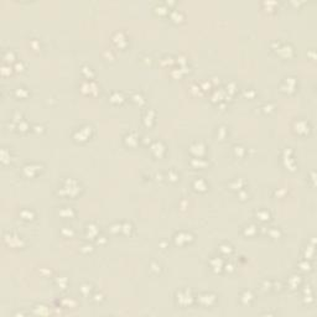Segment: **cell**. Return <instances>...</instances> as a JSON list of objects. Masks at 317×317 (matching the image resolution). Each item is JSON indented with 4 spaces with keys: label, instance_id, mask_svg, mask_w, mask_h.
<instances>
[{
    "label": "cell",
    "instance_id": "23",
    "mask_svg": "<svg viewBox=\"0 0 317 317\" xmlns=\"http://www.w3.org/2000/svg\"><path fill=\"white\" fill-rule=\"evenodd\" d=\"M256 217H259L261 220H268V219L270 218V214H269V212L268 211L261 210V211L256 212Z\"/></svg>",
    "mask_w": 317,
    "mask_h": 317
},
{
    "label": "cell",
    "instance_id": "20",
    "mask_svg": "<svg viewBox=\"0 0 317 317\" xmlns=\"http://www.w3.org/2000/svg\"><path fill=\"white\" fill-rule=\"evenodd\" d=\"M124 101V97L121 93H118V92H114L111 96H110V102L113 103H121Z\"/></svg>",
    "mask_w": 317,
    "mask_h": 317
},
{
    "label": "cell",
    "instance_id": "19",
    "mask_svg": "<svg viewBox=\"0 0 317 317\" xmlns=\"http://www.w3.org/2000/svg\"><path fill=\"white\" fill-rule=\"evenodd\" d=\"M60 214H61L62 217H65V218H71V217L75 215V212L72 211V208H70V207H63V208L60 211Z\"/></svg>",
    "mask_w": 317,
    "mask_h": 317
},
{
    "label": "cell",
    "instance_id": "5",
    "mask_svg": "<svg viewBox=\"0 0 317 317\" xmlns=\"http://www.w3.org/2000/svg\"><path fill=\"white\" fill-rule=\"evenodd\" d=\"M198 302L201 304V305H203V306H212L214 302H215V295H213V294H208V292H205V294H201L200 296H198Z\"/></svg>",
    "mask_w": 317,
    "mask_h": 317
},
{
    "label": "cell",
    "instance_id": "16",
    "mask_svg": "<svg viewBox=\"0 0 317 317\" xmlns=\"http://www.w3.org/2000/svg\"><path fill=\"white\" fill-rule=\"evenodd\" d=\"M113 40H114V42H115L118 46H120V47H121V42L126 43V41H125L126 38L124 37V34H123V32H116V34L114 35Z\"/></svg>",
    "mask_w": 317,
    "mask_h": 317
},
{
    "label": "cell",
    "instance_id": "14",
    "mask_svg": "<svg viewBox=\"0 0 317 317\" xmlns=\"http://www.w3.org/2000/svg\"><path fill=\"white\" fill-rule=\"evenodd\" d=\"M253 299H254V296H253V294H251L250 291H244L243 295H242V297H240V301H242L243 304L248 305V304H250V302L253 301Z\"/></svg>",
    "mask_w": 317,
    "mask_h": 317
},
{
    "label": "cell",
    "instance_id": "37",
    "mask_svg": "<svg viewBox=\"0 0 317 317\" xmlns=\"http://www.w3.org/2000/svg\"><path fill=\"white\" fill-rule=\"evenodd\" d=\"M14 68H15L16 71H22V70H24V65H22V62H15Z\"/></svg>",
    "mask_w": 317,
    "mask_h": 317
},
{
    "label": "cell",
    "instance_id": "21",
    "mask_svg": "<svg viewBox=\"0 0 317 317\" xmlns=\"http://www.w3.org/2000/svg\"><path fill=\"white\" fill-rule=\"evenodd\" d=\"M97 233H98V229H97V227H96L94 224H89V225H87V234H88V235H91V237H96V235H97Z\"/></svg>",
    "mask_w": 317,
    "mask_h": 317
},
{
    "label": "cell",
    "instance_id": "26",
    "mask_svg": "<svg viewBox=\"0 0 317 317\" xmlns=\"http://www.w3.org/2000/svg\"><path fill=\"white\" fill-rule=\"evenodd\" d=\"M219 250H220V253H223V254H229V253L232 251V247H230L229 244H222V245L219 247Z\"/></svg>",
    "mask_w": 317,
    "mask_h": 317
},
{
    "label": "cell",
    "instance_id": "28",
    "mask_svg": "<svg viewBox=\"0 0 317 317\" xmlns=\"http://www.w3.org/2000/svg\"><path fill=\"white\" fill-rule=\"evenodd\" d=\"M1 73H2V76H6L7 73H11V67H10V65L4 63L2 67H1Z\"/></svg>",
    "mask_w": 317,
    "mask_h": 317
},
{
    "label": "cell",
    "instance_id": "29",
    "mask_svg": "<svg viewBox=\"0 0 317 317\" xmlns=\"http://www.w3.org/2000/svg\"><path fill=\"white\" fill-rule=\"evenodd\" d=\"M245 234L247 235H253L255 232H256V227L255 225H249V227H245Z\"/></svg>",
    "mask_w": 317,
    "mask_h": 317
},
{
    "label": "cell",
    "instance_id": "15",
    "mask_svg": "<svg viewBox=\"0 0 317 317\" xmlns=\"http://www.w3.org/2000/svg\"><path fill=\"white\" fill-rule=\"evenodd\" d=\"M2 60H4V63L10 65V62H12L15 60V53L12 51H5L2 55Z\"/></svg>",
    "mask_w": 317,
    "mask_h": 317
},
{
    "label": "cell",
    "instance_id": "30",
    "mask_svg": "<svg viewBox=\"0 0 317 317\" xmlns=\"http://www.w3.org/2000/svg\"><path fill=\"white\" fill-rule=\"evenodd\" d=\"M17 129L21 130V131H26L29 129V125L25 121H20V123H17Z\"/></svg>",
    "mask_w": 317,
    "mask_h": 317
},
{
    "label": "cell",
    "instance_id": "33",
    "mask_svg": "<svg viewBox=\"0 0 317 317\" xmlns=\"http://www.w3.org/2000/svg\"><path fill=\"white\" fill-rule=\"evenodd\" d=\"M121 230H123V232H125V234L130 233V230H131V224H129V223H124V224H121Z\"/></svg>",
    "mask_w": 317,
    "mask_h": 317
},
{
    "label": "cell",
    "instance_id": "3",
    "mask_svg": "<svg viewBox=\"0 0 317 317\" xmlns=\"http://www.w3.org/2000/svg\"><path fill=\"white\" fill-rule=\"evenodd\" d=\"M91 131H92V128H91V126H83V128H81V129H78V130L75 131L73 138H75L76 140H79V141H84V140H87V139L89 138Z\"/></svg>",
    "mask_w": 317,
    "mask_h": 317
},
{
    "label": "cell",
    "instance_id": "17",
    "mask_svg": "<svg viewBox=\"0 0 317 317\" xmlns=\"http://www.w3.org/2000/svg\"><path fill=\"white\" fill-rule=\"evenodd\" d=\"M10 150H7L6 147H2L1 149V162L2 164H7L10 162Z\"/></svg>",
    "mask_w": 317,
    "mask_h": 317
},
{
    "label": "cell",
    "instance_id": "34",
    "mask_svg": "<svg viewBox=\"0 0 317 317\" xmlns=\"http://www.w3.org/2000/svg\"><path fill=\"white\" fill-rule=\"evenodd\" d=\"M133 101H134V102H136V103H143V102H144L143 96H141V94H139V93H136V94H134V96H133Z\"/></svg>",
    "mask_w": 317,
    "mask_h": 317
},
{
    "label": "cell",
    "instance_id": "39",
    "mask_svg": "<svg viewBox=\"0 0 317 317\" xmlns=\"http://www.w3.org/2000/svg\"><path fill=\"white\" fill-rule=\"evenodd\" d=\"M34 128H35V130H36V131H42V129H43V126H42V125H35Z\"/></svg>",
    "mask_w": 317,
    "mask_h": 317
},
{
    "label": "cell",
    "instance_id": "2",
    "mask_svg": "<svg viewBox=\"0 0 317 317\" xmlns=\"http://www.w3.org/2000/svg\"><path fill=\"white\" fill-rule=\"evenodd\" d=\"M193 301V296L191 295V291L188 290H182L177 292V302L181 306H188Z\"/></svg>",
    "mask_w": 317,
    "mask_h": 317
},
{
    "label": "cell",
    "instance_id": "18",
    "mask_svg": "<svg viewBox=\"0 0 317 317\" xmlns=\"http://www.w3.org/2000/svg\"><path fill=\"white\" fill-rule=\"evenodd\" d=\"M20 215H21L24 219H26V220H32L34 217H35L34 212L31 211V210H22V211L20 212Z\"/></svg>",
    "mask_w": 317,
    "mask_h": 317
},
{
    "label": "cell",
    "instance_id": "31",
    "mask_svg": "<svg viewBox=\"0 0 317 317\" xmlns=\"http://www.w3.org/2000/svg\"><path fill=\"white\" fill-rule=\"evenodd\" d=\"M268 233H269V234H270L273 238H278V237L280 235V230H279L278 228H271V229H270Z\"/></svg>",
    "mask_w": 317,
    "mask_h": 317
},
{
    "label": "cell",
    "instance_id": "10",
    "mask_svg": "<svg viewBox=\"0 0 317 317\" xmlns=\"http://www.w3.org/2000/svg\"><path fill=\"white\" fill-rule=\"evenodd\" d=\"M295 128H296L297 133H304L305 134L309 130V124L304 120H297V121H295Z\"/></svg>",
    "mask_w": 317,
    "mask_h": 317
},
{
    "label": "cell",
    "instance_id": "8",
    "mask_svg": "<svg viewBox=\"0 0 317 317\" xmlns=\"http://www.w3.org/2000/svg\"><path fill=\"white\" fill-rule=\"evenodd\" d=\"M190 151H191L195 156H201V155H203V152H205V145H203L202 143H195V144L191 145Z\"/></svg>",
    "mask_w": 317,
    "mask_h": 317
},
{
    "label": "cell",
    "instance_id": "38",
    "mask_svg": "<svg viewBox=\"0 0 317 317\" xmlns=\"http://www.w3.org/2000/svg\"><path fill=\"white\" fill-rule=\"evenodd\" d=\"M94 297H96V299H94L96 301H98V300L101 301V300L103 299V295H102V294H96V295H94Z\"/></svg>",
    "mask_w": 317,
    "mask_h": 317
},
{
    "label": "cell",
    "instance_id": "7",
    "mask_svg": "<svg viewBox=\"0 0 317 317\" xmlns=\"http://www.w3.org/2000/svg\"><path fill=\"white\" fill-rule=\"evenodd\" d=\"M150 149H151L152 154H155V156H159V157L165 152V146H164V144H162L161 141H155V143H152V145L150 146Z\"/></svg>",
    "mask_w": 317,
    "mask_h": 317
},
{
    "label": "cell",
    "instance_id": "6",
    "mask_svg": "<svg viewBox=\"0 0 317 317\" xmlns=\"http://www.w3.org/2000/svg\"><path fill=\"white\" fill-rule=\"evenodd\" d=\"M40 167H41V166H40V165H36V164H27V165H25V166L22 167V172H24L25 176L32 177V176L38 171Z\"/></svg>",
    "mask_w": 317,
    "mask_h": 317
},
{
    "label": "cell",
    "instance_id": "13",
    "mask_svg": "<svg viewBox=\"0 0 317 317\" xmlns=\"http://www.w3.org/2000/svg\"><path fill=\"white\" fill-rule=\"evenodd\" d=\"M152 121H154V111H152L151 109H149V110H146V113L144 114V123H145V125L150 126Z\"/></svg>",
    "mask_w": 317,
    "mask_h": 317
},
{
    "label": "cell",
    "instance_id": "27",
    "mask_svg": "<svg viewBox=\"0 0 317 317\" xmlns=\"http://www.w3.org/2000/svg\"><path fill=\"white\" fill-rule=\"evenodd\" d=\"M171 16H172V19L175 20V21H181L182 20V17H183V15H182V12L181 11H177V10H175V11H172V14H171Z\"/></svg>",
    "mask_w": 317,
    "mask_h": 317
},
{
    "label": "cell",
    "instance_id": "9",
    "mask_svg": "<svg viewBox=\"0 0 317 317\" xmlns=\"http://www.w3.org/2000/svg\"><path fill=\"white\" fill-rule=\"evenodd\" d=\"M191 239H192V235H191V234H188V233H183V232H181V233L176 234V237H175V240H176V243H177V244L187 243V242H188V240H191Z\"/></svg>",
    "mask_w": 317,
    "mask_h": 317
},
{
    "label": "cell",
    "instance_id": "36",
    "mask_svg": "<svg viewBox=\"0 0 317 317\" xmlns=\"http://www.w3.org/2000/svg\"><path fill=\"white\" fill-rule=\"evenodd\" d=\"M87 291H91V285H82V288H81V292L82 294H84V295H87Z\"/></svg>",
    "mask_w": 317,
    "mask_h": 317
},
{
    "label": "cell",
    "instance_id": "4",
    "mask_svg": "<svg viewBox=\"0 0 317 317\" xmlns=\"http://www.w3.org/2000/svg\"><path fill=\"white\" fill-rule=\"evenodd\" d=\"M4 242L6 244H9L10 247H14V248H20L22 245V239L21 237L19 235H15V234H6L4 237Z\"/></svg>",
    "mask_w": 317,
    "mask_h": 317
},
{
    "label": "cell",
    "instance_id": "12",
    "mask_svg": "<svg viewBox=\"0 0 317 317\" xmlns=\"http://www.w3.org/2000/svg\"><path fill=\"white\" fill-rule=\"evenodd\" d=\"M193 187H195V190H197V191H206V190H207V183H206L205 180L197 179V180L193 182Z\"/></svg>",
    "mask_w": 317,
    "mask_h": 317
},
{
    "label": "cell",
    "instance_id": "1",
    "mask_svg": "<svg viewBox=\"0 0 317 317\" xmlns=\"http://www.w3.org/2000/svg\"><path fill=\"white\" fill-rule=\"evenodd\" d=\"M79 191V185L77 181H75L73 179H67L63 185H62V188L58 193L61 195H66V196H75L77 195V192Z\"/></svg>",
    "mask_w": 317,
    "mask_h": 317
},
{
    "label": "cell",
    "instance_id": "35",
    "mask_svg": "<svg viewBox=\"0 0 317 317\" xmlns=\"http://www.w3.org/2000/svg\"><path fill=\"white\" fill-rule=\"evenodd\" d=\"M169 179H170V180H172V181H176V180L179 179V175H177V174H175V171H174V170H171V171H170V174H169Z\"/></svg>",
    "mask_w": 317,
    "mask_h": 317
},
{
    "label": "cell",
    "instance_id": "25",
    "mask_svg": "<svg viewBox=\"0 0 317 317\" xmlns=\"http://www.w3.org/2000/svg\"><path fill=\"white\" fill-rule=\"evenodd\" d=\"M233 182H235V185H230V187H232L233 190H240V188H243V185H244L243 180L238 179V180H234Z\"/></svg>",
    "mask_w": 317,
    "mask_h": 317
},
{
    "label": "cell",
    "instance_id": "22",
    "mask_svg": "<svg viewBox=\"0 0 317 317\" xmlns=\"http://www.w3.org/2000/svg\"><path fill=\"white\" fill-rule=\"evenodd\" d=\"M27 91H26V88H22V87H20V88H16L15 89V96L16 97H20V98H24V97H26L27 96Z\"/></svg>",
    "mask_w": 317,
    "mask_h": 317
},
{
    "label": "cell",
    "instance_id": "32",
    "mask_svg": "<svg viewBox=\"0 0 317 317\" xmlns=\"http://www.w3.org/2000/svg\"><path fill=\"white\" fill-rule=\"evenodd\" d=\"M120 230H121V224H119V223L113 224V225L110 227V232H113V233H118V232H120Z\"/></svg>",
    "mask_w": 317,
    "mask_h": 317
},
{
    "label": "cell",
    "instance_id": "24",
    "mask_svg": "<svg viewBox=\"0 0 317 317\" xmlns=\"http://www.w3.org/2000/svg\"><path fill=\"white\" fill-rule=\"evenodd\" d=\"M211 265L213 269H220L222 268V265H223V263H222V260L220 259H218V258H214V259H212L211 260Z\"/></svg>",
    "mask_w": 317,
    "mask_h": 317
},
{
    "label": "cell",
    "instance_id": "11",
    "mask_svg": "<svg viewBox=\"0 0 317 317\" xmlns=\"http://www.w3.org/2000/svg\"><path fill=\"white\" fill-rule=\"evenodd\" d=\"M125 143L126 145L129 146H135L138 144V136L135 133H129L126 136H125Z\"/></svg>",
    "mask_w": 317,
    "mask_h": 317
}]
</instances>
